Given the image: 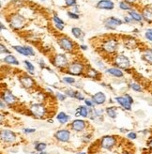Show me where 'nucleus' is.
<instances>
[{"label":"nucleus","instance_id":"obj_38","mask_svg":"<svg viewBox=\"0 0 152 154\" xmlns=\"http://www.w3.org/2000/svg\"><path fill=\"white\" fill-rule=\"evenodd\" d=\"M128 137H129V138H131V139H135V138H136V133H129Z\"/></svg>","mask_w":152,"mask_h":154},{"label":"nucleus","instance_id":"obj_5","mask_svg":"<svg viewBox=\"0 0 152 154\" xmlns=\"http://www.w3.org/2000/svg\"><path fill=\"white\" fill-rule=\"evenodd\" d=\"M117 41L115 40H110V41H107L105 43L103 44V49L108 53H112L117 50Z\"/></svg>","mask_w":152,"mask_h":154},{"label":"nucleus","instance_id":"obj_48","mask_svg":"<svg viewBox=\"0 0 152 154\" xmlns=\"http://www.w3.org/2000/svg\"><path fill=\"white\" fill-rule=\"evenodd\" d=\"M79 154H85V152H81V153H79Z\"/></svg>","mask_w":152,"mask_h":154},{"label":"nucleus","instance_id":"obj_17","mask_svg":"<svg viewBox=\"0 0 152 154\" xmlns=\"http://www.w3.org/2000/svg\"><path fill=\"white\" fill-rule=\"evenodd\" d=\"M85 122L83 120H75L73 121V123H72V129L75 130V131H82L83 129L85 128Z\"/></svg>","mask_w":152,"mask_h":154},{"label":"nucleus","instance_id":"obj_41","mask_svg":"<svg viewBox=\"0 0 152 154\" xmlns=\"http://www.w3.org/2000/svg\"><path fill=\"white\" fill-rule=\"evenodd\" d=\"M125 97L127 98V99L129 100V101H130L131 103H133V98H131L130 95H125Z\"/></svg>","mask_w":152,"mask_h":154},{"label":"nucleus","instance_id":"obj_47","mask_svg":"<svg viewBox=\"0 0 152 154\" xmlns=\"http://www.w3.org/2000/svg\"><path fill=\"white\" fill-rule=\"evenodd\" d=\"M1 107L4 108V103H3V101H1Z\"/></svg>","mask_w":152,"mask_h":154},{"label":"nucleus","instance_id":"obj_15","mask_svg":"<svg viewBox=\"0 0 152 154\" xmlns=\"http://www.w3.org/2000/svg\"><path fill=\"white\" fill-rule=\"evenodd\" d=\"M20 81H21L22 85L24 86L25 87H31L33 85H34V81L32 80V78H30L29 76H25V77H22L21 79H20Z\"/></svg>","mask_w":152,"mask_h":154},{"label":"nucleus","instance_id":"obj_50","mask_svg":"<svg viewBox=\"0 0 152 154\" xmlns=\"http://www.w3.org/2000/svg\"><path fill=\"white\" fill-rule=\"evenodd\" d=\"M125 154H131V153H125Z\"/></svg>","mask_w":152,"mask_h":154},{"label":"nucleus","instance_id":"obj_27","mask_svg":"<svg viewBox=\"0 0 152 154\" xmlns=\"http://www.w3.org/2000/svg\"><path fill=\"white\" fill-rule=\"evenodd\" d=\"M119 7L121 9H124V11H129V9H131V6L129 5L127 2H120Z\"/></svg>","mask_w":152,"mask_h":154},{"label":"nucleus","instance_id":"obj_21","mask_svg":"<svg viewBox=\"0 0 152 154\" xmlns=\"http://www.w3.org/2000/svg\"><path fill=\"white\" fill-rule=\"evenodd\" d=\"M107 73H110L112 75H114V76H117V77H122L123 76V73L120 71V70H117V69H109L107 70Z\"/></svg>","mask_w":152,"mask_h":154},{"label":"nucleus","instance_id":"obj_6","mask_svg":"<svg viewBox=\"0 0 152 154\" xmlns=\"http://www.w3.org/2000/svg\"><path fill=\"white\" fill-rule=\"evenodd\" d=\"M11 27L15 29H19L23 27L24 25V19H23L22 16H19V15H16L14 17H12L11 19Z\"/></svg>","mask_w":152,"mask_h":154},{"label":"nucleus","instance_id":"obj_29","mask_svg":"<svg viewBox=\"0 0 152 154\" xmlns=\"http://www.w3.org/2000/svg\"><path fill=\"white\" fill-rule=\"evenodd\" d=\"M79 112H80V115L83 117H87V109L84 106H80V108H79Z\"/></svg>","mask_w":152,"mask_h":154},{"label":"nucleus","instance_id":"obj_11","mask_svg":"<svg viewBox=\"0 0 152 154\" xmlns=\"http://www.w3.org/2000/svg\"><path fill=\"white\" fill-rule=\"evenodd\" d=\"M13 48H14L17 52H19L20 54H22L24 55H34V52H33V50L30 47L13 46Z\"/></svg>","mask_w":152,"mask_h":154},{"label":"nucleus","instance_id":"obj_26","mask_svg":"<svg viewBox=\"0 0 152 154\" xmlns=\"http://www.w3.org/2000/svg\"><path fill=\"white\" fill-rule=\"evenodd\" d=\"M107 114L111 117H113V119H115V116H117V113H115V108H113V107L107 108Z\"/></svg>","mask_w":152,"mask_h":154},{"label":"nucleus","instance_id":"obj_13","mask_svg":"<svg viewBox=\"0 0 152 154\" xmlns=\"http://www.w3.org/2000/svg\"><path fill=\"white\" fill-rule=\"evenodd\" d=\"M105 24L107 25V27H110L111 28H115L117 25H119L122 24V22L119 20V19H117L115 17H111L106 20V22H105Z\"/></svg>","mask_w":152,"mask_h":154},{"label":"nucleus","instance_id":"obj_46","mask_svg":"<svg viewBox=\"0 0 152 154\" xmlns=\"http://www.w3.org/2000/svg\"><path fill=\"white\" fill-rule=\"evenodd\" d=\"M82 49H84V50H85V49H87V46H84V45H82Z\"/></svg>","mask_w":152,"mask_h":154},{"label":"nucleus","instance_id":"obj_12","mask_svg":"<svg viewBox=\"0 0 152 154\" xmlns=\"http://www.w3.org/2000/svg\"><path fill=\"white\" fill-rule=\"evenodd\" d=\"M55 136H57L58 140L62 141V142H67L69 140V137H70V133H69V131L62 130L55 133Z\"/></svg>","mask_w":152,"mask_h":154},{"label":"nucleus","instance_id":"obj_16","mask_svg":"<svg viewBox=\"0 0 152 154\" xmlns=\"http://www.w3.org/2000/svg\"><path fill=\"white\" fill-rule=\"evenodd\" d=\"M93 101L94 103L97 104H101L105 101V95L102 92H98L93 96Z\"/></svg>","mask_w":152,"mask_h":154},{"label":"nucleus","instance_id":"obj_32","mask_svg":"<svg viewBox=\"0 0 152 154\" xmlns=\"http://www.w3.org/2000/svg\"><path fill=\"white\" fill-rule=\"evenodd\" d=\"M25 64L26 65V67H27V69L29 71H30V73H33V70H34V66H33V65L30 63V62L29 61H25Z\"/></svg>","mask_w":152,"mask_h":154},{"label":"nucleus","instance_id":"obj_3","mask_svg":"<svg viewBox=\"0 0 152 154\" xmlns=\"http://www.w3.org/2000/svg\"><path fill=\"white\" fill-rule=\"evenodd\" d=\"M31 112L36 117H42L44 116L45 109H44V107L41 105V104H34V105L31 107Z\"/></svg>","mask_w":152,"mask_h":154},{"label":"nucleus","instance_id":"obj_33","mask_svg":"<svg viewBox=\"0 0 152 154\" xmlns=\"http://www.w3.org/2000/svg\"><path fill=\"white\" fill-rule=\"evenodd\" d=\"M63 81L66 82V83H69V84L74 83V79H73V78H71V77H64Z\"/></svg>","mask_w":152,"mask_h":154},{"label":"nucleus","instance_id":"obj_34","mask_svg":"<svg viewBox=\"0 0 152 154\" xmlns=\"http://www.w3.org/2000/svg\"><path fill=\"white\" fill-rule=\"evenodd\" d=\"M65 2H66V5L67 6H73L76 4L75 0H65Z\"/></svg>","mask_w":152,"mask_h":154},{"label":"nucleus","instance_id":"obj_39","mask_svg":"<svg viewBox=\"0 0 152 154\" xmlns=\"http://www.w3.org/2000/svg\"><path fill=\"white\" fill-rule=\"evenodd\" d=\"M57 98H58V99L59 100H60V101H63V100H65V95H62V94H60V93H57Z\"/></svg>","mask_w":152,"mask_h":154},{"label":"nucleus","instance_id":"obj_40","mask_svg":"<svg viewBox=\"0 0 152 154\" xmlns=\"http://www.w3.org/2000/svg\"><path fill=\"white\" fill-rule=\"evenodd\" d=\"M4 52H5V53H8V54H9V51L7 50V49L4 47V45L1 44V53H4Z\"/></svg>","mask_w":152,"mask_h":154},{"label":"nucleus","instance_id":"obj_45","mask_svg":"<svg viewBox=\"0 0 152 154\" xmlns=\"http://www.w3.org/2000/svg\"><path fill=\"white\" fill-rule=\"evenodd\" d=\"M126 1H127V3H133L136 1V0H126Z\"/></svg>","mask_w":152,"mask_h":154},{"label":"nucleus","instance_id":"obj_49","mask_svg":"<svg viewBox=\"0 0 152 154\" xmlns=\"http://www.w3.org/2000/svg\"><path fill=\"white\" fill-rule=\"evenodd\" d=\"M39 154H45L44 152H41V153H39Z\"/></svg>","mask_w":152,"mask_h":154},{"label":"nucleus","instance_id":"obj_1","mask_svg":"<svg viewBox=\"0 0 152 154\" xmlns=\"http://www.w3.org/2000/svg\"><path fill=\"white\" fill-rule=\"evenodd\" d=\"M115 62V64H117V66L121 69H127L130 66V60L128 59V57H126L123 55H118V57H117Z\"/></svg>","mask_w":152,"mask_h":154},{"label":"nucleus","instance_id":"obj_9","mask_svg":"<svg viewBox=\"0 0 152 154\" xmlns=\"http://www.w3.org/2000/svg\"><path fill=\"white\" fill-rule=\"evenodd\" d=\"M1 137L3 140L6 142H13L15 140V134L11 131H2L1 132Z\"/></svg>","mask_w":152,"mask_h":154},{"label":"nucleus","instance_id":"obj_43","mask_svg":"<svg viewBox=\"0 0 152 154\" xmlns=\"http://www.w3.org/2000/svg\"><path fill=\"white\" fill-rule=\"evenodd\" d=\"M25 133H34L35 130H34V129H25Z\"/></svg>","mask_w":152,"mask_h":154},{"label":"nucleus","instance_id":"obj_7","mask_svg":"<svg viewBox=\"0 0 152 154\" xmlns=\"http://www.w3.org/2000/svg\"><path fill=\"white\" fill-rule=\"evenodd\" d=\"M59 45L67 51H71L73 48V43L68 38H62L59 40Z\"/></svg>","mask_w":152,"mask_h":154},{"label":"nucleus","instance_id":"obj_44","mask_svg":"<svg viewBox=\"0 0 152 154\" xmlns=\"http://www.w3.org/2000/svg\"><path fill=\"white\" fill-rule=\"evenodd\" d=\"M85 103H87V105L88 106H92V103L89 100H85Z\"/></svg>","mask_w":152,"mask_h":154},{"label":"nucleus","instance_id":"obj_8","mask_svg":"<svg viewBox=\"0 0 152 154\" xmlns=\"http://www.w3.org/2000/svg\"><path fill=\"white\" fill-rule=\"evenodd\" d=\"M69 71L74 75H79L83 71V65L80 63H73L69 68Z\"/></svg>","mask_w":152,"mask_h":154},{"label":"nucleus","instance_id":"obj_4","mask_svg":"<svg viewBox=\"0 0 152 154\" xmlns=\"http://www.w3.org/2000/svg\"><path fill=\"white\" fill-rule=\"evenodd\" d=\"M55 65L57 67H59V68H63L65 67L66 65L68 64V61H67V58L64 55L62 54H59V55H57L55 57Z\"/></svg>","mask_w":152,"mask_h":154},{"label":"nucleus","instance_id":"obj_42","mask_svg":"<svg viewBox=\"0 0 152 154\" xmlns=\"http://www.w3.org/2000/svg\"><path fill=\"white\" fill-rule=\"evenodd\" d=\"M55 27H57L58 29H60V30H62V29H63V25H60V24H57V25H55Z\"/></svg>","mask_w":152,"mask_h":154},{"label":"nucleus","instance_id":"obj_31","mask_svg":"<svg viewBox=\"0 0 152 154\" xmlns=\"http://www.w3.org/2000/svg\"><path fill=\"white\" fill-rule=\"evenodd\" d=\"M45 147H46V145H45L44 143H39V145L36 147V149H37L38 151H42V150H43Z\"/></svg>","mask_w":152,"mask_h":154},{"label":"nucleus","instance_id":"obj_22","mask_svg":"<svg viewBox=\"0 0 152 154\" xmlns=\"http://www.w3.org/2000/svg\"><path fill=\"white\" fill-rule=\"evenodd\" d=\"M4 61L6 63H9V64H14V65H18L19 62L16 58L13 57V55H8L4 58Z\"/></svg>","mask_w":152,"mask_h":154},{"label":"nucleus","instance_id":"obj_37","mask_svg":"<svg viewBox=\"0 0 152 154\" xmlns=\"http://www.w3.org/2000/svg\"><path fill=\"white\" fill-rule=\"evenodd\" d=\"M68 15L70 16L71 18H72V19H78V18H79V16H78L77 14L71 13V12H68Z\"/></svg>","mask_w":152,"mask_h":154},{"label":"nucleus","instance_id":"obj_35","mask_svg":"<svg viewBox=\"0 0 152 154\" xmlns=\"http://www.w3.org/2000/svg\"><path fill=\"white\" fill-rule=\"evenodd\" d=\"M54 21H55V23H57V24H60V25H63V24H64L63 21L60 20V19H59L57 15H55V16H54Z\"/></svg>","mask_w":152,"mask_h":154},{"label":"nucleus","instance_id":"obj_25","mask_svg":"<svg viewBox=\"0 0 152 154\" xmlns=\"http://www.w3.org/2000/svg\"><path fill=\"white\" fill-rule=\"evenodd\" d=\"M71 32H72V34L74 35V37L77 38V39H79L82 36V30H81L80 28H77V27L72 28L71 29Z\"/></svg>","mask_w":152,"mask_h":154},{"label":"nucleus","instance_id":"obj_20","mask_svg":"<svg viewBox=\"0 0 152 154\" xmlns=\"http://www.w3.org/2000/svg\"><path fill=\"white\" fill-rule=\"evenodd\" d=\"M144 59L149 64H152V49H147L144 52Z\"/></svg>","mask_w":152,"mask_h":154},{"label":"nucleus","instance_id":"obj_24","mask_svg":"<svg viewBox=\"0 0 152 154\" xmlns=\"http://www.w3.org/2000/svg\"><path fill=\"white\" fill-rule=\"evenodd\" d=\"M57 119L60 121L61 123H66L69 120V117L66 116L65 113H60L59 115H57Z\"/></svg>","mask_w":152,"mask_h":154},{"label":"nucleus","instance_id":"obj_36","mask_svg":"<svg viewBox=\"0 0 152 154\" xmlns=\"http://www.w3.org/2000/svg\"><path fill=\"white\" fill-rule=\"evenodd\" d=\"M75 98H77L79 100H84V97L80 92H75Z\"/></svg>","mask_w":152,"mask_h":154},{"label":"nucleus","instance_id":"obj_23","mask_svg":"<svg viewBox=\"0 0 152 154\" xmlns=\"http://www.w3.org/2000/svg\"><path fill=\"white\" fill-rule=\"evenodd\" d=\"M129 14L131 16V18H133V20L137 21V22H140V21L143 20V16L140 15L139 13H137V12H135V11H130L129 12Z\"/></svg>","mask_w":152,"mask_h":154},{"label":"nucleus","instance_id":"obj_30","mask_svg":"<svg viewBox=\"0 0 152 154\" xmlns=\"http://www.w3.org/2000/svg\"><path fill=\"white\" fill-rule=\"evenodd\" d=\"M145 35H146V38L147 39L148 41H152V29H147Z\"/></svg>","mask_w":152,"mask_h":154},{"label":"nucleus","instance_id":"obj_18","mask_svg":"<svg viewBox=\"0 0 152 154\" xmlns=\"http://www.w3.org/2000/svg\"><path fill=\"white\" fill-rule=\"evenodd\" d=\"M143 19L147 22H152V9L149 8L145 9L143 11Z\"/></svg>","mask_w":152,"mask_h":154},{"label":"nucleus","instance_id":"obj_2","mask_svg":"<svg viewBox=\"0 0 152 154\" xmlns=\"http://www.w3.org/2000/svg\"><path fill=\"white\" fill-rule=\"evenodd\" d=\"M115 144V139L113 136H105L101 139V147L103 149H109L111 147H113Z\"/></svg>","mask_w":152,"mask_h":154},{"label":"nucleus","instance_id":"obj_19","mask_svg":"<svg viewBox=\"0 0 152 154\" xmlns=\"http://www.w3.org/2000/svg\"><path fill=\"white\" fill-rule=\"evenodd\" d=\"M3 98H4L5 101L9 104H12V103H15V97L13 96L11 93H9V91H6V92L4 93V96H3Z\"/></svg>","mask_w":152,"mask_h":154},{"label":"nucleus","instance_id":"obj_28","mask_svg":"<svg viewBox=\"0 0 152 154\" xmlns=\"http://www.w3.org/2000/svg\"><path fill=\"white\" fill-rule=\"evenodd\" d=\"M131 87L133 88L134 91H136V92H139V91L142 90L141 86H140L139 84H137V83H133V84L131 85Z\"/></svg>","mask_w":152,"mask_h":154},{"label":"nucleus","instance_id":"obj_10","mask_svg":"<svg viewBox=\"0 0 152 154\" xmlns=\"http://www.w3.org/2000/svg\"><path fill=\"white\" fill-rule=\"evenodd\" d=\"M97 7L103 9H114V3L111 0H101L97 4Z\"/></svg>","mask_w":152,"mask_h":154},{"label":"nucleus","instance_id":"obj_14","mask_svg":"<svg viewBox=\"0 0 152 154\" xmlns=\"http://www.w3.org/2000/svg\"><path fill=\"white\" fill-rule=\"evenodd\" d=\"M117 101L124 108H126L128 110H131V103L129 101V100L127 99L126 97H117Z\"/></svg>","mask_w":152,"mask_h":154}]
</instances>
